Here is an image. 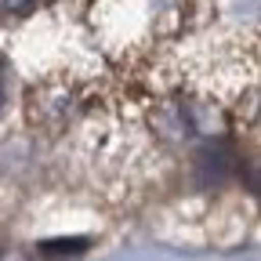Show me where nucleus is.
Segmentation results:
<instances>
[{
    "mask_svg": "<svg viewBox=\"0 0 261 261\" xmlns=\"http://www.w3.org/2000/svg\"><path fill=\"white\" fill-rule=\"evenodd\" d=\"M37 4H44V0H0V11L4 15H22V11H33Z\"/></svg>",
    "mask_w": 261,
    "mask_h": 261,
    "instance_id": "obj_1",
    "label": "nucleus"
}]
</instances>
